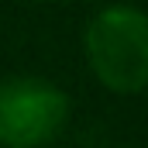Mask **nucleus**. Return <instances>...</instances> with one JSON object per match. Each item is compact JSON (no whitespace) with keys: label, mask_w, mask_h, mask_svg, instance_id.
<instances>
[{"label":"nucleus","mask_w":148,"mask_h":148,"mask_svg":"<svg viewBox=\"0 0 148 148\" xmlns=\"http://www.w3.org/2000/svg\"><path fill=\"white\" fill-rule=\"evenodd\" d=\"M69 121V97L45 79L0 83V145L41 148Z\"/></svg>","instance_id":"f03ea898"},{"label":"nucleus","mask_w":148,"mask_h":148,"mask_svg":"<svg viewBox=\"0 0 148 148\" xmlns=\"http://www.w3.org/2000/svg\"><path fill=\"white\" fill-rule=\"evenodd\" d=\"M86 62L93 76L124 97L148 83V17L134 3H110L86 24Z\"/></svg>","instance_id":"f257e3e1"}]
</instances>
